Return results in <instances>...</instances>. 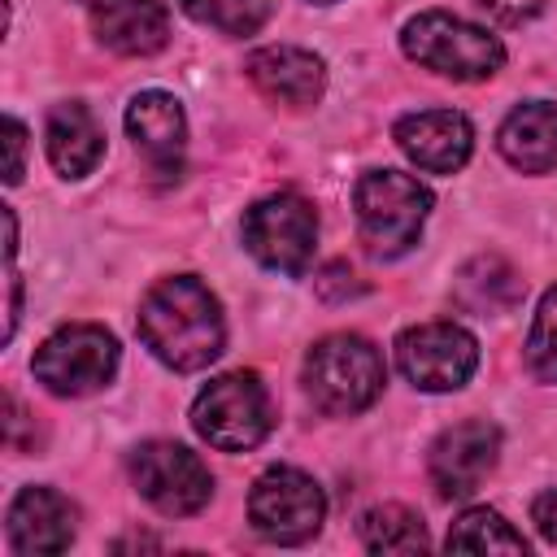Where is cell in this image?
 Wrapping results in <instances>:
<instances>
[{"instance_id": "7", "label": "cell", "mask_w": 557, "mask_h": 557, "mask_svg": "<svg viewBox=\"0 0 557 557\" xmlns=\"http://www.w3.org/2000/svg\"><path fill=\"white\" fill-rule=\"evenodd\" d=\"M326 496L296 466H270L248 492V522L270 544H305L322 531Z\"/></svg>"}, {"instance_id": "3", "label": "cell", "mask_w": 557, "mask_h": 557, "mask_svg": "<svg viewBox=\"0 0 557 557\" xmlns=\"http://www.w3.org/2000/svg\"><path fill=\"white\" fill-rule=\"evenodd\" d=\"M357 231L370 257H405L431 213V187L400 170H366L352 187Z\"/></svg>"}, {"instance_id": "21", "label": "cell", "mask_w": 557, "mask_h": 557, "mask_svg": "<svg viewBox=\"0 0 557 557\" xmlns=\"http://www.w3.org/2000/svg\"><path fill=\"white\" fill-rule=\"evenodd\" d=\"M448 553H527V540L487 505L479 509H466L453 527H448V540H444Z\"/></svg>"}, {"instance_id": "24", "label": "cell", "mask_w": 557, "mask_h": 557, "mask_svg": "<svg viewBox=\"0 0 557 557\" xmlns=\"http://www.w3.org/2000/svg\"><path fill=\"white\" fill-rule=\"evenodd\" d=\"M487 17H496L500 26H522V22H531L540 9H544V0H474Z\"/></svg>"}, {"instance_id": "20", "label": "cell", "mask_w": 557, "mask_h": 557, "mask_svg": "<svg viewBox=\"0 0 557 557\" xmlns=\"http://www.w3.org/2000/svg\"><path fill=\"white\" fill-rule=\"evenodd\" d=\"M357 531H361V544L370 553H422L431 544L422 518L413 509H405V505H374V509H366Z\"/></svg>"}, {"instance_id": "17", "label": "cell", "mask_w": 557, "mask_h": 557, "mask_svg": "<svg viewBox=\"0 0 557 557\" xmlns=\"http://www.w3.org/2000/svg\"><path fill=\"white\" fill-rule=\"evenodd\" d=\"M500 157L522 174H557V104L527 100L496 131Z\"/></svg>"}, {"instance_id": "18", "label": "cell", "mask_w": 557, "mask_h": 557, "mask_svg": "<svg viewBox=\"0 0 557 557\" xmlns=\"http://www.w3.org/2000/svg\"><path fill=\"white\" fill-rule=\"evenodd\" d=\"M44 148H48V161L61 178H83L104 157V131L87 104L65 100V104H52V113H48Z\"/></svg>"}, {"instance_id": "11", "label": "cell", "mask_w": 557, "mask_h": 557, "mask_svg": "<svg viewBox=\"0 0 557 557\" xmlns=\"http://www.w3.org/2000/svg\"><path fill=\"white\" fill-rule=\"evenodd\" d=\"M496 457H500V431L487 418H466L435 435L426 474L444 500H466L496 470Z\"/></svg>"}, {"instance_id": "26", "label": "cell", "mask_w": 557, "mask_h": 557, "mask_svg": "<svg viewBox=\"0 0 557 557\" xmlns=\"http://www.w3.org/2000/svg\"><path fill=\"white\" fill-rule=\"evenodd\" d=\"M318 292H322L326 300H344V296L361 292V283H352V270H348L344 261H335V265H326V270H322V278H318Z\"/></svg>"}, {"instance_id": "9", "label": "cell", "mask_w": 557, "mask_h": 557, "mask_svg": "<svg viewBox=\"0 0 557 557\" xmlns=\"http://www.w3.org/2000/svg\"><path fill=\"white\" fill-rule=\"evenodd\" d=\"M131 483L165 518L200 513L209 505V496H213L209 466L191 448H183L174 440H148V444H139L131 453Z\"/></svg>"}, {"instance_id": "2", "label": "cell", "mask_w": 557, "mask_h": 557, "mask_svg": "<svg viewBox=\"0 0 557 557\" xmlns=\"http://www.w3.org/2000/svg\"><path fill=\"white\" fill-rule=\"evenodd\" d=\"M387 383L383 357L366 335L335 331L305 352V392L331 418H352L379 400Z\"/></svg>"}, {"instance_id": "27", "label": "cell", "mask_w": 557, "mask_h": 557, "mask_svg": "<svg viewBox=\"0 0 557 557\" xmlns=\"http://www.w3.org/2000/svg\"><path fill=\"white\" fill-rule=\"evenodd\" d=\"M531 522H535V531H540L548 544H557V487H548V492L535 496V505H531Z\"/></svg>"}, {"instance_id": "5", "label": "cell", "mask_w": 557, "mask_h": 557, "mask_svg": "<svg viewBox=\"0 0 557 557\" xmlns=\"http://www.w3.org/2000/svg\"><path fill=\"white\" fill-rule=\"evenodd\" d=\"M191 426L200 440H209L222 453L257 448L274 426V405L265 383L252 370L218 374L209 387H200L191 405Z\"/></svg>"}, {"instance_id": "8", "label": "cell", "mask_w": 557, "mask_h": 557, "mask_svg": "<svg viewBox=\"0 0 557 557\" xmlns=\"http://www.w3.org/2000/svg\"><path fill=\"white\" fill-rule=\"evenodd\" d=\"M313 244H318V213L305 196L296 191H278L257 200L244 213V248L278 274H305L313 261Z\"/></svg>"}, {"instance_id": "1", "label": "cell", "mask_w": 557, "mask_h": 557, "mask_svg": "<svg viewBox=\"0 0 557 557\" xmlns=\"http://www.w3.org/2000/svg\"><path fill=\"white\" fill-rule=\"evenodd\" d=\"M139 339L152 348V357L178 374L205 370L222 357L226 322L218 296L196 274H170L148 287L139 300Z\"/></svg>"}, {"instance_id": "13", "label": "cell", "mask_w": 557, "mask_h": 557, "mask_svg": "<svg viewBox=\"0 0 557 557\" xmlns=\"http://www.w3.org/2000/svg\"><path fill=\"white\" fill-rule=\"evenodd\" d=\"M9 548L22 557L35 553H65L74 544L78 509L57 487H22L9 505Z\"/></svg>"}, {"instance_id": "25", "label": "cell", "mask_w": 557, "mask_h": 557, "mask_svg": "<svg viewBox=\"0 0 557 557\" xmlns=\"http://www.w3.org/2000/svg\"><path fill=\"white\" fill-rule=\"evenodd\" d=\"M4 148H9V165H4V183H22L26 174V126L17 117H4Z\"/></svg>"}, {"instance_id": "19", "label": "cell", "mask_w": 557, "mask_h": 557, "mask_svg": "<svg viewBox=\"0 0 557 557\" xmlns=\"http://www.w3.org/2000/svg\"><path fill=\"white\" fill-rule=\"evenodd\" d=\"M522 300V278L500 257H474L457 274V305L470 313H505Z\"/></svg>"}, {"instance_id": "23", "label": "cell", "mask_w": 557, "mask_h": 557, "mask_svg": "<svg viewBox=\"0 0 557 557\" xmlns=\"http://www.w3.org/2000/svg\"><path fill=\"white\" fill-rule=\"evenodd\" d=\"M527 366L535 379L557 383V287H548L540 296V309L531 318V335H527Z\"/></svg>"}, {"instance_id": "10", "label": "cell", "mask_w": 557, "mask_h": 557, "mask_svg": "<svg viewBox=\"0 0 557 557\" xmlns=\"http://www.w3.org/2000/svg\"><path fill=\"white\" fill-rule=\"evenodd\" d=\"M396 366L418 392H457L479 366V339L457 322H422L396 335Z\"/></svg>"}, {"instance_id": "28", "label": "cell", "mask_w": 557, "mask_h": 557, "mask_svg": "<svg viewBox=\"0 0 557 557\" xmlns=\"http://www.w3.org/2000/svg\"><path fill=\"white\" fill-rule=\"evenodd\" d=\"M313 4H331V0H313Z\"/></svg>"}, {"instance_id": "22", "label": "cell", "mask_w": 557, "mask_h": 557, "mask_svg": "<svg viewBox=\"0 0 557 557\" xmlns=\"http://www.w3.org/2000/svg\"><path fill=\"white\" fill-rule=\"evenodd\" d=\"M183 13L222 35H252L270 17V0H178Z\"/></svg>"}, {"instance_id": "6", "label": "cell", "mask_w": 557, "mask_h": 557, "mask_svg": "<svg viewBox=\"0 0 557 557\" xmlns=\"http://www.w3.org/2000/svg\"><path fill=\"white\" fill-rule=\"evenodd\" d=\"M35 379L52 392V396H87L100 392L113 370H117V339L113 331L96 326V322H70L57 326L30 361Z\"/></svg>"}, {"instance_id": "12", "label": "cell", "mask_w": 557, "mask_h": 557, "mask_svg": "<svg viewBox=\"0 0 557 557\" xmlns=\"http://www.w3.org/2000/svg\"><path fill=\"white\" fill-rule=\"evenodd\" d=\"M392 135H396L400 152L418 170H426V174H457L470 161V148H474V126L457 109H418V113H405Z\"/></svg>"}, {"instance_id": "14", "label": "cell", "mask_w": 557, "mask_h": 557, "mask_svg": "<svg viewBox=\"0 0 557 557\" xmlns=\"http://www.w3.org/2000/svg\"><path fill=\"white\" fill-rule=\"evenodd\" d=\"M252 87L274 100V104H292V109H305V104H318L322 87H326V65L322 57H313L309 48H296V44H270V48H257L248 61H244Z\"/></svg>"}, {"instance_id": "15", "label": "cell", "mask_w": 557, "mask_h": 557, "mask_svg": "<svg viewBox=\"0 0 557 557\" xmlns=\"http://www.w3.org/2000/svg\"><path fill=\"white\" fill-rule=\"evenodd\" d=\"M126 135L135 139V152H144V161L157 174H174L183 165V148H187V117L178 96L170 91H139L126 104Z\"/></svg>"}, {"instance_id": "4", "label": "cell", "mask_w": 557, "mask_h": 557, "mask_svg": "<svg viewBox=\"0 0 557 557\" xmlns=\"http://www.w3.org/2000/svg\"><path fill=\"white\" fill-rule=\"evenodd\" d=\"M400 48L422 70L457 78V83L492 78L505 65V44L496 35H487L483 26H474L466 17H453L444 9H426V13L409 17L400 30Z\"/></svg>"}, {"instance_id": "16", "label": "cell", "mask_w": 557, "mask_h": 557, "mask_svg": "<svg viewBox=\"0 0 557 557\" xmlns=\"http://www.w3.org/2000/svg\"><path fill=\"white\" fill-rule=\"evenodd\" d=\"M91 30L117 57H152L170 39L165 0H91Z\"/></svg>"}]
</instances>
